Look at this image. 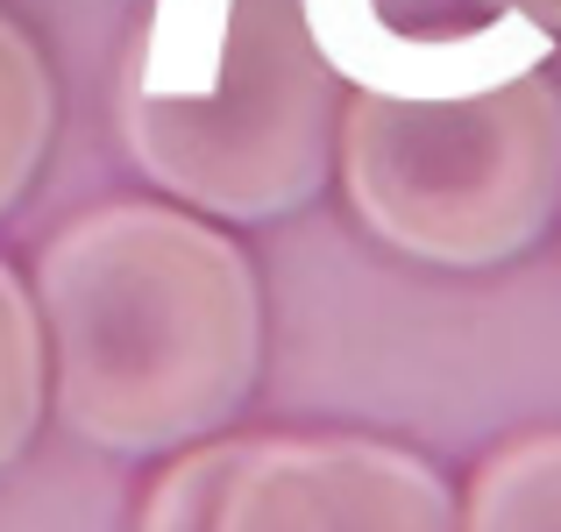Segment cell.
<instances>
[{
	"instance_id": "277c9868",
	"label": "cell",
	"mask_w": 561,
	"mask_h": 532,
	"mask_svg": "<svg viewBox=\"0 0 561 532\" xmlns=\"http://www.w3.org/2000/svg\"><path fill=\"white\" fill-rule=\"evenodd\" d=\"M214 532H462V497L391 440L263 433L234 454Z\"/></svg>"
},
{
	"instance_id": "8992f818",
	"label": "cell",
	"mask_w": 561,
	"mask_h": 532,
	"mask_svg": "<svg viewBox=\"0 0 561 532\" xmlns=\"http://www.w3.org/2000/svg\"><path fill=\"white\" fill-rule=\"evenodd\" d=\"M462 532H561V426L519 433L477 469Z\"/></svg>"
},
{
	"instance_id": "7a4b0ae2",
	"label": "cell",
	"mask_w": 561,
	"mask_h": 532,
	"mask_svg": "<svg viewBox=\"0 0 561 532\" xmlns=\"http://www.w3.org/2000/svg\"><path fill=\"white\" fill-rule=\"evenodd\" d=\"M334 171L383 248L434 270H497L561 213V85L540 65L469 93L356 85Z\"/></svg>"
},
{
	"instance_id": "6da1fadb",
	"label": "cell",
	"mask_w": 561,
	"mask_h": 532,
	"mask_svg": "<svg viewBox=\"0 0 561 532\" xmlns=\"http://www.w3.org/2000/svg\"><path fill=\"white\" fill-rule=\"evenodd\" d=\"M50 405L100 454H179L249 405L263 369L256 263L206 213L107 199L36 263Z\"/></svg>"
},
{
	"instance_id": "9c48e42d",
	"label": "cell",
	"mask_w": 561,
	"mask_h": 532,
	"mask_svg": "<svg viewBox=\"0 0 561 532\" xmlns=\"http://www.w3.org/2000/svg\"><path fill=\"white\" fill-rule=\"evenodd\" d=\"M519 8H526V14H534V22H540V28H561V0H519Z\"/></svg>"
},
{
	"instance_id": "52a82bcc",
	"label": "cell",
	"mask_w": 561,
	"mask_h": 532,
	"mask_svg": "<svg viewBox=\"0 0 561 532\" xmlns=\"http://www.w3.org/2000/svg\"><path fill=\"white\" fill-rule=\"evenodd\" d=\"M43 397H50V342H43L36 291L0 263V469L36 440Z\"/></svg>"
},
{
	"instance_id": "3957f363",
	"label": "cell",
	"mask_w": 561,
	"mask_h": 532,
	"mask_svg": "<svg viewBox=\"0 0 561 532\" xmlns=\"http://www.w3.org/2000/svg\"><path fill=\"white\" fill-rule=\"evenodd\" d=\"M122 142L157 192L206 220H285L328 185L342 142V71L313 43L306 0H228L206 85L122 65Z\"/></svg>"
},
{
	"instance_id": "5b68a950",
	"label": "cell",
	"mask_w": 561,
	"mask_h": 532,
	"mask_svg": "<svg viewBox=\"0 0 561 532\" xmlns=\"http://www.w3.org/2000/svg\"><path fill=\"white\" fill-rule=\"evenodd\" d=\"M57 136V79L36 36L0 8V213L28 192Z\"/></svg>"
},
{
	"instance_id": "ba28073f",
	"label": "cell",
	"mask_w": 561,
	"mask_h": 532,
	"mask_svg": "<svg viewBox=\"0 0 561 532\" xmlns=\"http://www.w3.org/2000/svg\"><path fill=\"white\" fill-rule=\"evenodd\" d=\"M234 454H242V440H220V433L179 448V462H171L164 476L150 483V497H142L136 532H214L220 483H228Z\"/></svg>"
}]
</instances>
